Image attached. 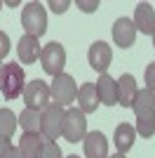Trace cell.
Masks as SVG:
<instances>
[{
	"label": "cell",
	"mask_w": 155,
	"mask_h": 158,
	"mask_svg": "<svg viewBox=\"0 0 155 158\" xmlns=\"http://www.w3.org/2000/svg\"><path fill=\"white\" fill-rule=\"evenodd\" d=\"M134 113H136V135L139 137H153L155 135V94L150 90H139L134 99Z\"/></svg>",
	"instance_id": "6da1fadb"
},
{
	"label": "cell",
	"mask_w": 155,
	"mask_h": 158,
	"mask_svg": "<svg viewBox=\"0 0 155 158\" xmlns=\"http://www.w3.org/2000/svg\"><path fill=\"white\" fill-rule=\"evenodd\" d=\"M24 87H26V76L17 61H7L5 66H0V90H2V97L7 102L21 97Z\"/></svg>",
	"instance_id": "7a4b0ae2"
},
{
	"label": "cell",
	"mask_w": 155,
	"mask_h": 158,
	"mask_svg": "<svg viewBox=\"0 0 155 158\" xmlns=\"http://www.w3.org/2000/svg\"><path fill=\"white\" fill-rule=\"evenodd\" d=\"M61 137L71 144H78L87 137V118L85 113L75 106H68L64 113V123H61Z\"/></svg>",
	"instance_id": "3957f363"
},
{
	"label": "cell",
	"mask_w": 155,
	"mask_h": 158,
	"mask_svg": "<svg viewBox=\"0 0 155 158\" xmlns=\"http://www.w3.org/2000/svg\"><path fill=\"white\" fill-rule=\"evenodd\" d=\"M21 26L26 35H35L40 38L47 31V12L40 2H26L21 10Z\"/></svg>",
	"instance_id": "277c9868"
},
{
	"label": "cell",
	"mask_w": 155,
	"mask_h": 158,
	"mask_svg": "<svg viewBox=\"0 0 155 158\" xmlns=\"http://www.w3.org/2000/svg\"><path fill=\"white\" fill-rule=\"evenodd\" d=\"M50 97L59 106L73 104L78 99V85H75V80H73V76H68V73L54 76V80H52V85H50Z\"/></svg>",
	"instance_id": "5b68a950"
},
{
	"label": "cell",
	"mask_w": 155,
	"mask_h": 158,
	"mask_svg": "<svg viewBox=\"0 0 155 158\" xmlns=\"http://www.w3.org/2000/svg\"><path fill=\"white\" fill-rule=\"evenodd\" d=\"M50 85L42 83L40 78L26 83L24 87V102H26V109H33V111H45L50 106Z\"/></svg>",
	"instance_id": "8992f818"
},
{
	"label": "cell",
	"mask_w": 155,
	"mask_h": 158,
	"mask_svg": "<svg viewBox=\"0 0 155 158\" xmlns=\"http://www.w3.org/2000/svg\"><path fill=\"white\" fill-rule=\"evenodd\" d=\"M40 64L45 69V73H50L52 78L64 73V66H66V50L61 43H47L42 47V54H40Z\"/></svg>",
	"instance_id": "52a82bcc"
},
{
	"label": "cell",
	"mask_w": 155,
	"mask_h": 158,
	"mask_svg": "<svg viewBox=\"0 0 155 158\" xmlns=\"http://www.w3.org/2000/svg\"><path fill=\"white\" fill-rule=\"evenodd\" d=\"M64 113L66 109L59 104H50L42 111V123H40V132L47 142H54V139L61 135V123H64Z\"/></svg>",
	"instance_id": "ba28073f"
},
{
	"label": "cell",
	"mask_w": 155,
	"mask_h": 158,
	"mask_svg": "<svg viewBox=\"0 0 155 158\" xmlns=\"http://www.w3.org/2000/svg\"><path fill=\"white\" fill-rule=\"evenodd\" d=\"M113 40H115V45H117V47H122V50H127V47L134 45V40H136L134 21L127 19V17H120V19H115V24H113Z\"/></svg>",
	"instance_id": "9c48e42d"
},
{
	"label": "cell",
	"mask_w": 155,
	"mask_h": 158,
	"mask_svg": "<svg viewBox=\"0 0 155 158\" xmlns=\"http://www.w3.org/2000/svg\"><path fill=\"white\" fill-rule=\"evenodd\" d=\"M110 59H113V52H110L108 43H103V40L94 43V45L89 47V52H87L89 66L94 69V71H99V73H106V69L110 66Z\"/></svg>",
	"instance_id": "30bf717a"
},
{
	"label": "cell",
	"mask_w": 155,
	"mask_h": 158,
	"mask_svg": "<svg viewBox=\"0 0 155 158\" xmlns=\"http://www.w3.org/2000/svg\"><path fill=\"white\" fill-rule=\"evenodd\" d=\"M136 92H139V87H136L134 76L132 73H122L117 78V104L125 106V109H132L134 99H136Z\"/></svg>",
	"instance_id": "8fae6325"
},
{
	"label": "cell",
	"mask_w": 155,
	"mask_h": 158,
	"mask_svg": "<svg viewBox=\"0 0 155 158\" xmlns=\"http://www.w3.org/2000/svg\"><path fill=\"white\" fill-rule=\"evenodd\" d=\"M134 28L136 31L146 33V35H153L155 31V10L150 2H139L134 10Z\"/></svg>",
	"instance_id": "7c38bea8"
},
{
	"label": "cell",
	"mask_w": 155,
	"mask_h": 158,
	"mask_svg": "<svg viewBox=\"0 0 155 158\" xmlns=\"http://www.w3.org/2000/svg\"><path fill=\"white\" fill-rule=\"evenodd\" d=\"M82 144H85V156L87 158H108V142H106L103 132H99V130L87 132Z\"/></svg>",
	"instance_id": "4fadbf2b"
},
{
	"label": "cell",
	"mask_w": 155,
	"mask_h": 158,
	"mask_svg": "<svg viewBox=\"0 0 155 158\" xmlns=\"http://www.w3.org/2000/svg\"><path fill=\"white\" fill-rule=\"evenodd\" d=\"M17 54H19V61L21 64H33V61L40 59V54H42V50H40V40L35 38V35H21L19 38V45H17Z\"/></svg>",
	"instance_id": "5bb4252c"
},
{
	"label": "cell",
	"mask_w": 155,
	"mask_h": 158,
	"mask_svg": "<svg viewBox=\"0 0 155 158\" xmlns=\"http://www.w3.org/2000/svg\"><path fill=\"white\" fill-rule=\"evenodd\" d=\"M97 94H99V104L115 106L117 104V80H113L108 73H101V78L97 83Z\"/></svg>",
	"instance_id": "9a60e30c"
},
{
	"label": "cell",
	"mask_w": 155,
	"mask_h": 158,
	"mask_svg": "<svg viewBox=\"0 0 155 158\" xmlns=\"http://www.w3.org/2000/svg\"><path fill=\"white\" fill-rule=\"evenodd\" d=\"M99 106V94H97V83H85L78 87V109L82 113H94Z\"/></svg>",
	"instance_id": "2e32d148"
},
{
	"label": "cell",
	"mask_w": 155,
	"mask_h": 158,
	"mask_svg": "<svg viewBox=\"0 0 155 158\" xmlns=\"http://www.w3.org/2000/svg\"><path fill=\"white\" fill-rule=\"evenodd\" d=\"M134 137H136V130L134 125H129V123H120L113 132V142H115V149L117 153H127L132 146H134Z\"/></svg>",
	"instance_id": "e0dca14e"
},
{
	"label": "cell",
	"mask_w": 155,
	"mask_h": 158,
	"mask_svg": "<svg viewBox=\"0 0 155 158\" xmlns=\"http://www.w3.org/2000/svg\"><path fill=\"white\" fill-rule=\"evenodd\" d=\"M47 139L42 135H21V142H19V151L24 158H40V151L45 146Z\"/></svg>",
	"instance_id": "ac0fdd59"
},
{
	"label": "cell",
	"mask_w": 155,
	"mask_h": 158,
	"mask_svg": "<svg viewBox=\"0 0 155 158\" xmlns=\"http://www.w3.org/2000/svg\"><path fill=\"white\" fill-rule=\"evenodd\" d=\"M21 130L24 135H42L40 132V123H42V111H33V109H24L19 116Z\"/></svg>",
	"instance_id": "d6986e66"
},
{
	"label": "cell",
	"mask_w": 155,
	"mask_h": 158,
	"mask_svg": "<svg viewBox=\"0 0 155 158\" xmlns=\"http://www.w3.org/2000/svg\"><path fill=\"white\" fill-rule=\"evenodd\" d=\"M17 123H19V118L14 116V111H10V109H0V137H2V139H10L14 135Z\"/></svg>",
	"instance_id": "ffe728a7"
},
{
	"label": "cell",
	"mask_w": 155,
	"mask_h": 158,
	"mask_svg": "<svg viewBox=\"0 0 155 158\" xmlns=\"http://www.w3.org/2000/svg\"><path fill=\"white\" fill-rule=\"evenodd\" d=\"M40 158H64V156H61V149H59L57 142H45L42 151H40Z\"/></svg>",
	"instance_id": "44dd1931"
},
{
	"label": "cell",
	"mask_w": 155,
	"mask_h": 158,
	"mask_svg": "<svg viewBox=\"0 0 155 158\" xmlns=\"http://www.w3.org/2000/svg\"><path fill=\"white\" fill-rule=\"evenodd\" d=\"M143 78H146V90H150V92L155 94V61L146 66V73H143Z\"/></svg>",
	"instance_id": "7402d4cb"
},
{
	"label": "cell",
	"mask_w": 155,
	"mask_h": 158,
	"mask_svg": "<svg viewBox=\"0 0 155 158\" xmlns=\"http://www.w3.org/2000/svg\"><path fill=\"white\" fill-rule=\"evenodd\" d=\"M78 7H80L82 12L92 14V12H97V10H99V0H78Z\"/></svg>",
	"instance_id": "603a6c76"
},
{
	"label": "cell",
	"mask_w": 155,
	"mask_h": 158,
	"mask_svg": "<svg viewBox=\"0 0 155 158\" xmlns=\"http://www.w3.org/2000/svg\"><path fill=\"white\" fill-rule=\"evenodd\" d=\"M50 7H52L57 14H64L66 10L71 7V2H68V0H50Z\"/></svg>",
	"instance_id": "cb8c5ba5"
},
{
	"label": "cell",
	"mask_w": 155,
	"mask_h": 158,
	"mask_svg": "<svg viewBox=\"0 0 155 158\" xmlns=\"http://www.w3.org/2000/svg\"><path fill=\"white\" fill-rule=\"evenodd\" d=\"M7 52H10V38H7V33L0 31V59L7 57Z\"/></svg>",
	"instance_id": "d4e9b609"
},
{
	"label": "cell",
	"mask_w": 155,
	"mask_h": 158,
	"mask_svg": "<svg viewBox=\"0 0 155 158\" xmlns=\"http://www.w3.org/2000/svg\"><path fill=\"white\" fill-rule=\"evenodd\" d=\"M10 149H12V144H10V139H2V137H0V158L5 156V153L10 151Z\"/></svg>",
	"instance_id": "484cf974"
},
{
	"label": "cell",
	"mask_w": 155,
	"mask_h": 158,
	"mask_svg": "<svg viewBox=\"0 0 155 158\" xmlns=\"http://www.w3.org/2000/svg\"><path fill=\"white\" fill-rule=\"evenodd\" d=\"M2 158H24V156H21L19 146H12V149H10V151H7L5 156H2Z\"/></svg>",
	"instance_id": "4316f807"
},
{
	"label": "cell",
	"mask_w": 155,
	"mask_h": 158,
	"mask_svg": "<svg viewBox=\"0 0 155 158\" xmlns=\"http://www.w3.org/2000/svg\"><path fill=\"white\" fill-rule=\"evenodd\" d=\"M108 158H127V156H122V153H115V156H108Z\"/></svg>",
	"instance_id": "83f0119b"
},
{
	"label": "cell",
	"mask_w": 155,
	"mask_h": 158,
	"mask_svg": "<svg viewBox=\"0 0 155 158\" xmlns=\"http://www.w3.org/2000/svg\"><path fill=\"white\" fill-rule=\"evenodd\" d=\"M153 45H155V31H153Z\"/></svg>",
	"instance_id": "f1b7e54d"
},
{
	"label": "cell",
	"mask_w": 155,
	"mask_h": 158,
	"mask_svg": "<svg viewBox=\"0 0 155 158\" xmlns=\"http://www.w3.org/2000/svg\"><path fill=\"white\" fill-rule=\"evenodd\" d=\"M66 158H80V156H66Z\"/></svg>",
	"instance_id": "f546056e"
},
{
	"label": "cell",
	"mask_w": 155,
	"mask_h": 158,
	"mask_svg": "<svg viewBox=\"0 0 155 158\" xmlns=\"http://www.w3.org/2000/svg\"><path fill=\"white\" fill-rule=\"evenodd\" d=\"M0 10H2V2H0Z\"/></svg>",
	"instance_id": "4dcf8cb0"
}]
</instances>
